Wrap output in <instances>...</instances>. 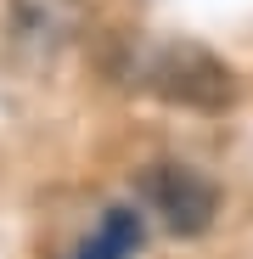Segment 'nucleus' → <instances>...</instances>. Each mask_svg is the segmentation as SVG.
<instances>
[{
    "mask_svg": "<svg viewBox=\"0 0 253 259\" xmlns=\"http://www.w3.org/2000/svg\"><path fill=\"white\" fill-rule=\"evenodd\" d=\"M84 6L79 0H0V51L17 73H45L79 39Z\"/></svg>",
    "mask_w": 253,
    "mask_h": 259,
    "instance_id": "1",
    "label": "nucleus"
},
{
    "mask_svg": "<svg viewBox=\"0 0 253 259\" xmlns=\"http://www.w3.org/2000/svg\"><path fill=\"white\" fill-rule=\"evenodd\" d=\"M141 84H146V91H158L163 102L197 107V113H220V107L236 102L231 68H225L214 51L191 46V39H180V46H158V51L141 62Z\"/></svg>",
    "mask_w": 253,
    "mask_h": 259,
    "instance_id": "2",
    "label": "nucleus"
},
{
    "mask_svg": "<svg viewBox=\"0 0 253 259\" xmlns=\"http://www.w3.org/2000/svg\"><path fill=\"white\" fill-rule=\"evenodd\" d=\"M141 208L158 214L163 231L175 237H203L220 214V186L191 163H152L141 175Z\"/></svg>",
    "mask_w": 253,
    "mask_h": 259,
    "instance_id": "3",
    "label": "nucleus"
},
{
    "mask_svg": "<svg viewBox=\"0 0 253 259\" xmlns=\"http://www.w3.org/2000/svg\"><path fill=\"white\" fill-rule=\"evenodd\" d=\"M141 242H146L141 208H124V203H118V208H107L102 220H96V231L73 248V259H135Z\"/></svg>",
    "mask_w": 253,
    "mask_h": 259,
    "instance_id": "4",
    "label": "nucleus"
}]
</instances>
